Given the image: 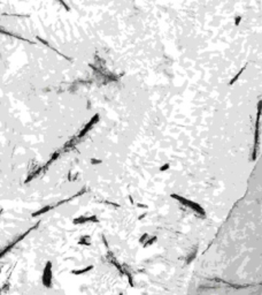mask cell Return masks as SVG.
<instances>
[{
  "label": "cell",
  "mask_w": 262,
  "mask_h": 295,
  "mask_svg": "<svg viewBox=\"0 0 262 295\" xmlns=\"http://www.w3.org/2000/svg\"><path fill=\"white\" fill-rule=\"evenodd\" d=\"M157 241V236H153V239H150V240H147L146 242L144 243V248L146 247H150V246H152L153 243Z\"/></svg>",
  "instance_id": "obj_12"
},
{
  "label": "cell",
  "mask_w": 262,
  "mask_h": 295,
  "mask_svg": "<svg viewBox=\"0 0 262 295\" xmlns=\"http://www.w3.org/2000/svg\"><path fill=\"white\" fill-rule=\"evenodd\" d=\"M37 225H38V224H37ZM37 225H36V226H35V227H32V228H29V229H28V231H26V233H23V234H21V235H20V236L17 237V239H16V240H15V241H14V242H12V243H11V246H8V247H7V248H6V249H5V250H2V253H1V256H4V255H5V254L7 253V251H9V250H11V249H12V248H13V247H15V246H16V243H19V242H20V241H21V240H23V239H24V237H26V235L29 234V233L31 232L32 229H35V228H37Z\"/></svg>",
  "instance_id": "obj_5"
},
{
  "label": "cell",
  "mask_w": 262,
  "mask_h": 295,
  "mask_svg": "<svg viewBox=\"0 0 262 295\" xmlns=\"http://www.w3.org/2000/svg\"><path fill=\"white\" fill-rule=\"evenodd\" d=\"M147 239H148V234H147V233L143 234L142 236L139 237V243H140V244H142V243H145L147 241Z\"/></svg>",
  "instance_id": "obj_15"
},
{
  "label": "cell",
  "mask_w": 262,
  "mask_h": 295,
  "mask_svg": "<svg viewBox=\"0 0 262 295\" xmlns=\"http://www.w3.org/2000/svg\"><path fill=\"white\" fill-rule=\"evenodd\" d=\"M93 265H89V266H85L83 269H77V270H71L70 273L74 274V275H82V274H85L86 272H90L91 270H93Z\"/></svg>",
  "instance_id": "obj_7"
},
{
  "label": "cell",
  "mask_w": 262,
  "mask_h": 295,
  "mask_svg": "<svg viewBox=\"0 0 262 295\" xmlns=\"http://www.w3.org/2000/svg\"><path fill=\"white\" fill-rule=\"evenodd\" d=\"M42 284L45 288H52L53 285V263L51 261H47L45 263L44 270L42 274Z\"/></svg>",
  "instance_id": "obj_1"
},
{
  "label": "cell",
  "mask_w": 262,
  "mask_h": 295,
  "mask_svg": "<svg viewBox=\"0 0 262 295\" xmlns=\"http://www.w3.org/2000/svg\"><path fill=\"white\" fill-rule=\"evenodd\" d=\"M90 163H91V165H101L102 160L99 158H91L90 159Z\"/></svg>",
  "instance_id": "obj_13"
},
{
  "label": "cell",
  "mask_w": 262,
  "mask_h": 295,
  "mask_svg": "<svg viewBox=\"0 0 262 295\" xmlns=\"http://www.w3.org/2000/svg\"><path fill=\"white\" fill-rule=\"evenodd\" d=\"M54 209V205H46L44 206V208H42V209H39V210L35 211V212H32L31 213V217L32 218H37V217H42L43 215H45V213H47L48 211H51Z\"/></svg>",
  "instance_id": "obj_6"
},
{
  "label": "cell",
  "mask_w": 262,
  "mask_h": 295,
  "mask_svg": "<svg viewBox=\"0 0 262 295\" xmlns=\"http://www.w3.org/2000/svg\"><path fill=\"white\" fill-rule=\"evenodd\" d=\"M89 222H92V224H98V222H99V219H98V217L93 215V216L89 217Z\"/></svg>",
  "instance_id": "obj_14"
},
{
  "label": "cell",
  "mask_w": 262,
  "mask_h": 295,
  "mask_svg": "<svg viewBox=\"0 0 262 295\" xmlns=\"http://www.w3.org/2000/svg\"><path fill=\"white\" fill-rule=\"evenodd\" d=\"M123 275H126V278H128V281H129L130 287H133V286H135V283H133V279H132V275H131V273L126 269H124V274H123Z\"/></svg>",
  "instance_id": "obj_11"
},
{
  "label": "cell",
  "mask_w": 262,
  "mask_h": 295,
  "mask_svg": "<svg viewBox=\"0 0 262 295\" xmlns=\"http://www.w3.org/2000/svg\"><path fill=\"white\" fill-rule=\"evenodd\" d=\"M145 216H146V215H140V216H139V218H138V219H139V220H140V219H143V218H145Z\"/></svg>",
  "instance_id": "obj_19"
},
{
  "label": "cell",
  "mask_w": 262,
  "mask_h": 295,
  "mask_svg": "<svg viewBox=\"0 0 262 295\" xmlns=\"http://www.w3.org/2000/svg\"><path fill=\"white\" fill-rule=\"evenodd\" d=\"M101 240H102V242H104V244H105V247L107 248V249H109V247H108V242H107V240L105 239V236H104V235L101 236Z\"/></svg>",
  "instance_id": "obj_17"
},
{
  "label": "cell",
  "mask_w": 262,
  "mask_h": 295,
  "mask_svg": "<svg viewBox=\"0 0 262 295\" xmlns=\"http://www.w3.org/2000/svg\"><path fill=\"white\" fill-rule=\"evenodd\" d=\"M119 295H123V293H120V294H119Z\"/></svg>",
  "instance_id": "obj_20"
},
{
  "label": "cell",
  "mask_w": 262,
  "mask_h": 295,
  "mask_svg": "<svg viewBox=\"0 0 262 295\" xmlns=\"http://www.w3.org/2000/svg\"><path fill=\"white\" fill-rule=\"evenodd\" d=\"M86 222H89V217L79 216V217H76V218H74L73 219L74 225H83V224H86Z\"/></svg>",
  "instance_id": "obj_8"
},
{
  "label": "cell",
  "mask_w": 262,
  "mask_h": 295,
  "mask_svg": "<svg viewBox=\"0 0 262 295\" xmlns=\"http://www.w3.org/2000/svg\"><path fill=\"white\" fill-rule=\"evenodd\" d=\"M98 120H99V114H95V116H93L91 120H90L89 123H88V125H86V126L84 127L83 129L81 130V133H79L78 135L76 136V138H77V140H79V138H81V137H83L85 134H88V132H89L90 129L93 127V125H95V123H97V122H98Z\"/></svg>",
  "instance_id": "obj_4"
},
{
  "label": "cell",
  "mask_w": 262,
  "mask_h": 295,
  "mask_svg": "<svg viewBox=\"0 0 262 295\" xmlns=\"http://www.w3.org/2000/svg\"><path fill=\"white\" fill-rule=\"evenodd\" d=\"M137 206H138V208H143V209H146L147 208V205H145V204H140V203H138Z\"/></svg>",
  "instance_id": "obj_18"
},
{
  "label": "cell",
  "mask_w": 262,
  "mask_h": 295,
  "mask_svg": "<svg viewBox=\"0 0 262 295\" xmlns=\"http://www.w3.org/2000/svg\"><path fill=\"white\" fill-rule=\"evenodd\" d=\"M169 166H170L169 164H164V165H162V166L160 167V171H161V172H164V171H167V169H169Z\"/></svg>",
  "instance_id": "obj_16"
},
{
  "label": "cell",
  "mask_w": 262,
  "mask_h": 295,
  "mask_svg": "<svg viewBox=\"0 0 262 295\" xmlns=\"http://www.w3.org/2000/svg\"><path fill=\"white\" fill-rule=\"evenodd\" d=\"M171 197L173 198H175V200H177L178 202H181L182 204H184V205L189 206L190 209H192L193 211H195L198 215H200V216H205V210L201 208V205H199L198 203H195V202H192V201H189L188 198H184V197H182V196L179 195H176V194H173L171 195Z\"/></svg>",
  "instance_id": "obj_2"
},
{
  "label": "cell",
  "mask_w": 262,
  "mask_h": 295,
  "mask_svg": "<svg viewBox=\"0 0 262 295\" xmlns=\"http://www.w3.org/2000/svg\"><path fill=\"white\" fill-rule=\"evenodd\" d=\"M59 156H60V151H57V152H54V153H53V155H52V157L50 158V160H48L47 164L45 165V167H44V169H48V167H50V165H51V164H53V163H54V160H57V159L59 158Z\"/></svg>",
  "instance_id": "obj_10"
},
{
  "label": "cell",
  "mask_w": 262,
  "mask_h": 295,
  "mask_svg": "<svg viewBox=\"0 0 262 295\" xmlns=\"http://www.w3.org/2000/svg\"><path fill=\"white\" fill-rule=\"evenodd\" d=\"M107 259L109 261V263H112V265H113V266H114V268H115L122 275L124 274V268H123V265H122L121 263H119V261L116 259V257L114 256V254L112 253L109 249H108V253H107Z\"/></svg>",
  "instance_id": "obj_3"
},
{
  "label": "cell",
  "mask_w": 262,
  "mask_h": 295,
  "mask_svg": "<svg viewBox=\"0 0 262 295\" xmlns=\"http://www.w3.org/2000/svg\"><path fill=\"white\" fill-rule=\"evenodd\" d=\"M77 243L78 244H81V246H91V242H90V236L89 235H82L81 236V239H79L78 241H77Z\"/></svg>",
  "instance_id": "obj_9"
}]
</instances>
